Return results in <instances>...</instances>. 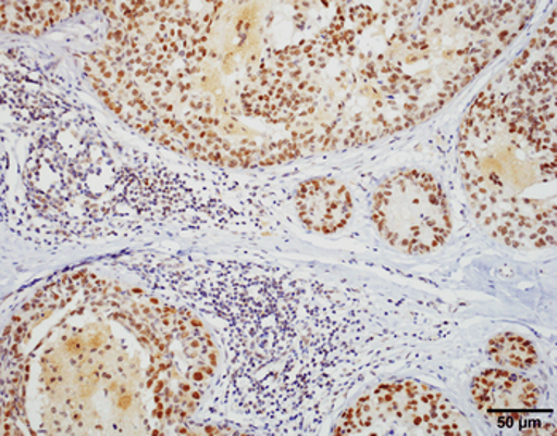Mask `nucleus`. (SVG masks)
Masks as SVG:
<instances>
[{
    "instance_id": "obj_3",
    "label": "nucleus",
    "mask_w": 557,
    "mask_h": 436,
    "mask_svg": "<svg viewBox=\"0 0 557 436\" xmlns=\"http://www.w3.org/2000/svg\"><path fill=\"white\" fill-rule=\"evenodd\" d=\"M373 222L388 246L411 256L440 249L453 229L445 188L422 170L384 178L373 197Z\"/></svg>"
},
{
    "instance_id": "obj_1",
    "label": "nucleus",
    "mask_w": 557,
    "mask_h": 436,
    "mask_svg": "<svg viewBox=\"0 0 557 436\" xmlns=\"http://www.w3.org/2000/svg\"><path fill=\"white\" fill-rule=\"evenodd\" d=\"M556 13L476 96L457 161L474 219L518 250L556 244Z\"/></svg>"
},
{
    "instance_id": "obj_2",
    "label": "nucleus",
    "mask_w": 557,
    "mask_h": 436,
    "mask_svg": "<svg viewBox=\"0 0 557 436\" xmlns=\"http://www.w3.org/2000/svg\"><path fill=\"white\" fill-rule=\"evenodd\" d=\"M335 435H474L467 415L442 390L414 379L371 387L332 428Z\"/></svg>"
},
{
    "instance_id": "obj_4",
    "label": "nucleus",
    "mask_w": 557,
    "mask_h": 436,
    "mask_svg": "<svg viewBox=\"0 0 557 436\" xmlns=\"http://www.w3.org/2000/svg\"><path fill=\"white\" fill-rule=\"evenodd\" d=\"M474 407L495 419H515L532 413L540 403L534 383L516 371L487 369L478 373L470 384Z\"/></svg>"
},
{
    "instance_id": "obj_6",
    "label": "nucleus",
    "mask_w": 557,
    "mask_h": 436,
    "mask_svg": "<svg viewBox=\"0 0 557 436\" xmlns=\"http://www.w3.org/2000/svg\"><path fill=\"white\" fill-rule=\"evenodd\" d=\"M487 353L494 363L507 370L528 371L539 363L534 342L511 332L495 335L487 345Z\"/></svg>"
},
{
    "instance_id": "obj_5",
    "label": "nucleus",
    "mask_w": 557,
    "mask_h": 436,
    "mask_svg": "<svg viewBox=\"0 0 557 436\" xmlns=\"http://www.w3.org/2000/svg\"><path fill=\"white\" fill-rule=\"evenodd\" d=\"M295 209L309 232L333 235L346 228L354 205L349 190L342 182L332 177H312L298 187Z\"/></svg>"
}]
</instances>
